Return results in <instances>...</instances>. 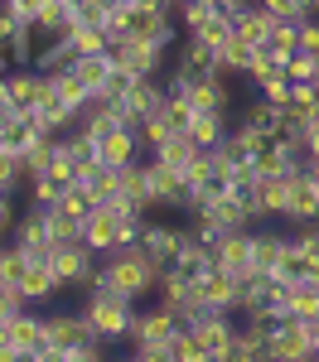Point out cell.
Here are the masks:
<instances>
[{"label":"cell","instance_id":"obj_6","mask_svg":"<svg viewBox=\"0 0 319 362\" xmlns=\"http://www.w3.org/2000/svg\"><path fill=\"white\" fill-rule=\"evenodd\" d=\"M319 223V184L310 179V169L295 165L290 169V208H286V227H315Z\"/></svg>","mask_w":319,"mask_h":362},{"label":"cell","instance_id":"obj_15","mask_svg":"<svg viewBox=\"0 0 319 362\" xmlns=\"http://www.w3.org/2000/svg\"><path fill=\"white\" fill-rule=\"evenodd\" d=\"M20 290H25V300L34 309H49L63 295V280L54 276V266H44V261H29V271H25V280H20Z\"/></svg>","mask_w":319,"mask_h":362},{"label":"cell","instance_id":"obj_27","mask_svg":"<svg viewBox=\"0 0 319 362\" xmlns=\"http://www.w3.org/2000/svg\"><path fill=\"white\" fill-rule=\"evenodd\" d=\"M170 348H174V362H208V348H203V338L194 329H179Z\"/></svg>","mask_w":319,"mask_h":362},{"label":"cell","instance_id":"obj_40","mask_svg":"<svg viewBox=\"0 0 319 362\" xmlns=\"http://www.w3.org/2000/svg\"><path fill=\"white\" fill-rule=\"evenodd\" d=\"M315 58H319V54H315Z\"/></svg>","mask_w":319,"mask_h":362},{"label":"cell","instance_id":"obj_21","mask_svg":"<svg viewBox=\"0 0 319 362\" xmlns=\"http://www.w3.org/2000/svg\"><path fill=\"white\" fill-rule=\"evenodd\" d=\"M121 194L131 198V203H141L145 213L155 208V203H150V174H145V160H131V165H121Z\"/></svg>","mask_w":319,"mask_h":362},{"label":"cell","instance_id":"obj_35","mask_svg":"<svg viewBox=\"0 0 319 362\" xmlns=\"http://www.w3.org/2000/svg\"><path fill=\"white\" fill-rule=\"evenodd\" d=\"M305 334H310V358H319V319L305 324Z\"/></svg>","mask_w":319,"mask_h":362},{"label":"cell","instance_id":"obj_30","mask_svg":"<svg viewBox=\"0 0 319 362\" xmlns=\"http://www.w3.org/2000/svg\"><path fill=\"white\" fill-rule=\"evenodd\" d=\"M271 44H276L281 54H295V49H300V20H276V29H271Z\"/></svg>","mask_w":319,"mask_h":362},{"label":"cell","instance_id":"obj_36","mask_svg":"<svg viewBox=\"0 0 319 362\" xmlns=\"http://www.w3.org/2000/svg\"><path fill=\"white\" fill-rule=\"evenodd\" d=\"M300 5V15H319V0H295Z\"/></svg>","mask_w":319,"mask_h":362},{"label":"cell","instance_id":"obj_32","mask_svg":"<svg viewBox=\"0 0 319 362\" xmlns=\"http://www.w3.org/2000/svg\"><path fill=\"white\" fill-rule=\"evenodd\" d=\"M300 145H305V165H310V160H319V116L305 126V131H300Z\"/></svg>","mask_w":319,"mask_h":362},{"label":"cell","instance_id":"obj_2","mask_svg":"<svg viewBox=\"0 0 319 362\" xmlns=\"http://www.w3.org/2000/svg\"><path fill=\"white\" fill-rule=\"evenodd\" d=\"M136 309H141V305H136V300H126V295H116L112 285H87V290H83V314H87V324L107 338V343H131Z\"/></svg>","mask_w":319,"mask_h":362},{"label":"cell","instance_id":"obj_1","mask_svg":"<svg viewBox=\"0 0 319 362\" xmlns=\"http://www.w3.org/2000/svg\"><path fill=\"white\" fill-rule=\"evenodd\" d=\"M160 280H165V266H160L141 242H131V247H116V251L102 256V266H97V280H92V285H112L116 295H126V300L141 305L145 295L160 290Z\"/></svg>","mask_w":319,"mask_h":362},{"label":"cell","instance_id":"obj_10","mask_svg":"<svg viewBox=\"0 0 319 362\" xmlns=\"http://www.w3.org/2000/svg\"><path fill=\"white\" fill-rule=\"evenodd\" d=\"M184 237H189V227H179V223H160V218H145L141 227V247L170 271L174 266V256H179V247H184Z\"/></svg>","mask_w":319,"mask_h":362},{"label":"cell","instance_id":"obj_14","mask_svg":"<svg viewBox=\"0 0 319 362\" xmlns=\"http://www.w3.org/2000/svg\"><path fill=\"white\" fill-rule=\"evenodd\" d=\"M232 34L237 39H247V44H271V29H276V20L281 15H271L266 5H242V10H232Z\"/></svg>","mask_w":319,"mask_h":362},{"label":"cell","instance_id":"obj_20","mask_svg":"<svg viewBox=\"0 0 319 362\" xmlns=\"http://www.w3.org/2000/svg\"><path fill=\"white\" fill-rule=\"evenodd\" d=\"M112 68H116L112 54H83L78 63H73V73L83 78L87 92H102V87H107V78H112Z\"/></svg>","mask_w":319,"mask_h":362},{"label":"cell","instance_id":"obj_19","mask_svg":"<svg viewBox=\"0 0 319 362\" xmlns=\"http://www.w3.org/2000/svg\"><path fill=\"white\" fill-rule=\"evenodd\" d=\"M286 58H290V54H281L276 44H257L252 68H247V83L257 87V83H266V78H276V73H286Z\"/></svg>","mask_w":319,"mask_h":362},{"label":"cell","instance_id":"obj_18","mask_svg":"<svg viewBox=\"0 0 319 362\" xmlns=\"http://www.w3.org/2000/svg\"><path fill=\"white\" fill-rule=\"evenodd\" d=\"M252 54H257V44H247V39H237V34H232L228 44L218 49V73H223V78H247Z\"/></svg>","mask_w":319,"mask_h":362},{"label":"cell","instance_id":"obj_25","mask_svg":"<svg viewBox=\"0 0 319 362\" xmlns=\"http://www.w3.org/2000/svg\"><path fill=\"white\" fill-rule=\"evenodd\" d=\"M29 271V251L20 242H0V280H10V285H20Z\"/></svg>","mask_w":319,"mask_h":362},{"label":"cell","instance_id":"obj_8","mask_svg":"<svg viewBox=\"0 0 319 362\" xmlns=\"http://www.w3.org/2000/svg\"><path fill=\"white\" fill-rule=\"evenodd\" d=\"M266 358H310V334H305V319H295V314H281L276 324H271V334H266Z\"/></svg>","mask_w":319,"mask_h":362},{"label":"cell","instance_id":"obj_23","mask_svg":"<svg viewBox=\"0 0 319 362\" xmlns=\"http://www.w3.org/2000/svg\"><path fill=\"white\" fill-rule=\"evenodd\" d=\"M68 44H73V54H78V58H83V54H112V39H107V29H102V25H78Z\"/></svg>","mask_w":319,"mask_h":362},{"label":"cell","instance_id":"obj_3","mask_svg":"<svg viewBox=\"0 0 319 362\" xmlns=\"http://www.w3.org/2000/svg\"><path fill=\"white\" fill-rule=\"evenodd\" d=\"M112 63L121 73H131V78H165L170 49L145 44V39H121V44H112Z\"/></svg>","mask_w":319,"mask_h":362},{"label":"cell","instance_id":"obj_37","mask_svg":"<svg viewBox=\"0 0 319 362\" xmlns=\"http://www.w3.org/2000/svg\"><path fill=\"white\" fill-rule=\"evenodd\" d=\"M305 169H310V179H315V184H319V160H310V165H305Z\"/></svg>","mask_w":319,"mask_h":362},{"label":"cell","instance_id":"obj_26","mask_svg":"<svg viewBox=\"0 0 319 362\" xmlns=\"http://www.w3.org/2000/svg\"><path fill=\"white\" fill-rule=\"evenodd\" d=\"M290 237H295V251L305 256L310 276L319 280V223H315V227H290Z\"/></svg>","mask_w":319,"mask_h":362},{"label":"cell","instance_id":"obj_7","mask_svg":"<svg viewBox=\"0 0 319 362\" xmlns=\"http://www.w3.org/2000/svg\"><path fill=\"white\" fill-rule=\"evenodd\" d=\"M213 73H218V49H208L199 39H184L179 58H170V68H165L170 83H199V78H213Z\"/></svg>","mask_w":319,"mask_h":362},{"label":"cell","instance_id":"obj_11","mask_svg":"<svg viewBox=\"0 0 319 362\" xmlns=\"http://www.w3.org/2000/svg\"><path fill=\"white\" fill-rule=\"evenodd\" d=\"M141 150H145L141 131H131V126H112L107 136H97V160H102V165H112V169L141 160Z\"/></svg>","mask_w":319,"mask_h":362},{"label":"cell","instance_id":"obj_16","mask_svg":"<svg viewBox=\"0 0 319 362\" xmlns=\"http://www.w3.org/2000/svg\"><path fill=\"white\" fill-rule=\"evenodd\" d=\"M228 126H232V116H218V112H194L184 131H189V140H194L199 150H213L218 140L228 136Z\"/></svg>","mask_w":319,"mask_h":362},{"label":"cell","instance_id":"obj_38","mask_svg":"<svg viewBox=\"0 0 319 362\" xmlns=\"http://www.w3.org/2000/svg\"><path fill=\"white\" fill-rule=\"evenodd\" d=\"M155 5H170V10H179V0H155Z\"/></svg>","mask_w":319,"mask_h":362},{"label":"cell","instance_id":"obj_17","mask_svg":"<svg viewBox=\"0 0 319 362\" xmlns=\"http://www.w3.org/2000/svg\"><path fill=\"white\" fill-rule=\"evenodd\" d=\"M150 160H160V165H170V169H189L194 160H199V145L189 140V131H179V136L160 140V145L150 150Z\"/></svg>","mask_w":319,"mask_h":362},{"label":"cell","instance_id":"obj_24","mask_svg":"<svg viewBox=\"0 0 319 362\" xmlns=\"http://www.w3.org/2000/svg\"><path fill=\"white\" fill-rule=\"evenodd\" d=\"M68 189H73V184H63V179H54V174H34L25 198H29V203H39V208H54V203L68 194Z\"/></svg>","mask_w":319,"mask_h":362},{"label":"cell","instance_id":"obj_4","mask_svg":"<svg viewBox=\"0 0 319 362\" xmlns=\"http://www.w3.org/2000/svg\"><path fill=\"white\" fill-rule=\"evenodd\" d=\"M213 266L218 271H232L237 280H257V251H252V227H242V232H223L218 242H213Z\"/></svg>","mask_w":319,"mask_h":362},{"label":"cell","instance_id":"obj_13","mask_svg":"<svg viewBox=\"0 0 319 362\" xmlns=\"http://www.w3.org/2000/svg\"><path fill=\"white\" fill-rule=\"evenodd\" d=\"M252 203H257L261 223H266V218L286 223V208H290V174H266V179H257V189H252Z\"/></svg>","mask_w":319,"mask_h":362},{"label":"cell","instance_id":"obj_28","mask_svg":"<svg viewBox=\"0 0 319 362\" xmlns=\"http://www.w3.org/2000/svg\"><path fill=\"white\" fill-rule=\"evenodd\" d=\"M286 78L290 83H315L319 78V58L310 54V49H295V54L286 58Z\"/></svg>","mask_w":319,"mask_h":362},{"label":"cell","instance_id":"obj_12","mask_svg":"<svg viewBox=\"0 0 319 362\" xmlns=\"http://www.w3.org/2000/svg\"><path fill=\"white\" fill-rule=\"evenodd\" d=\"M184 324L174 319L165 305H150V309H136V329H131V343H174Z\"/></svg>","mask_w":319,"mask_h":362},{"label":"cell","instance_id":"obj_39","mask_svg":"<svg viewBox=\"0 0 319 362\" xmlns=\"http://www.w3.org/2000/svg\"><path fill=\"white\" fill-rule=\"evenodd\" d=\"M68 5H73V0H68Z\"/></svg>","mask_w":319,"mask_h":362},{"label":"cell","instance_id":"obj_31","mask_svg":"<svg viewBox=\"0 0 319 362\" xmlns=\"http://www.w3.org/2000/svg\"><path fill=\"white\" fill-rule=\"evenodd\" d=\"M290 78L286 73H276V78H266V83H257V97H266V102H276V107H286L290 102Z\"/></svg>","mask_w":319,"mask_h":362},{"label":"cell","instance_id":"obj_33","mask_svg":"<svg viewBox=\"0 0 319 362\" xmlns=\"http://www.w3.org/2000/svg\"><path fill=\"white\" fill-rule=\"evenodd\" d=\"M257 5H266V10H271V15H281V20H305L295 0H257Z\"/></svg>","mask_w":319,"mask_h":362},{"label":"cell","instance_id":"obj_34","mask_svg":"<svg viewBox=\"0 0 319 362\" xmlns=\"http://www.w3.org/2000/svg\"><path fill=\"white\" fill-rule=\"evenodd\" d=\"M10 5H15V15H25V20H34V10H39L44 0H10Z\"/></svg>","mask_w":319,"mask_h":362},{"label":"cell","instance_id":"obj_29","mask_svg":"<svg viewBox=\"0 0 319 362\" xmlns=\"http://www.w3.org/2000/svg\"><path fill=\"white\" fill-rule=\"evenodd\" d=\"M20 309H34L25 300V290H20V285H10V280H0V319H15Z\"/></svg>","mask_w":319,"mask_h":362},{"label":"cell","instance_id":"obj_5","mask_svg":"<svg viewBox=\"0 0 319 362\" xmlns=\"http://www.w3.org/2000/svg\"><path fill=\"white\" fill-rule=\"evenodd\" d=\"M145 174H150V203H155V208H179V213H189L184 169H170V165H160V160L145 155Z\"/></svg>","mask_w":319,"mask_h":362},{"label":"cell","instance_id":"obj_22","mask_svg":"<svg viewBox=\"0 0 319 362\" xmlns=\"http://www.w3.org/2000/svg\"><path fill=\"white\" fill-rule=\"evenodd\" d=\"M286 314H295V319H319V280H295L290 285V309Z\"/></svg>","mask_w":319,"mask_h":362},{"label":"cell","instance_id":"obj_9","mask_svg":"<svg viewBox=\"0 0 319 362\" xmlns=\"http://www.w3.org/2000/svg\"><path fill=\"white\" fill-rule=\"evenodd\" d=\"M170 83V78H165ZM184 87V97H189V107L194 112H218V116H232V87H228V78L223 73H213V78H199V83H179Z\"/></svg>","mask_w":319,"mask_h":362}]
</instances>
